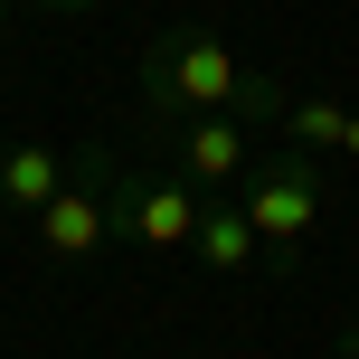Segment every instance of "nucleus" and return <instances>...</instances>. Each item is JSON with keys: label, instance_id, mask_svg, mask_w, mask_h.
<instances>
[{"label": "nucleus", "instance_id": "nucleus-5", "mask_svg": "<svg viewBox=\"0 0 359 359\" xmlns=\"http://www.w3.org/2000/svg\"><path fill=\"white\" fill-rule=\"evenodd\" d=\"M170 161H180L189 189L227 198L236 180L255 170V142H246V123H236V114H189V123H170Z\"/></svg>", "mask_w": 359, "mask_h": 359}, {"label": "nucleus", "instance_id": "nucleus-11", "mask_svg": "<svg viewBox=\"0 0 359 359\" xmlns=\"http://www.w3.org/2000/svg\"><path fill=\"white\" fill-rule=\"evenodd\" d=\"M341 359H359V322H350V331H341Z\"/></svg>", "mask_w": 359, "mask_h": 359}, {"label": "nucleus", "instance_id": "nucleus-4", "mask_svg": "<svg viewBox=\"0 0 359 359\" xmlns=\"http://www.w3.org/2000/svg\"><path fill=\"white\" fill-rule=\"evenodd\" d=\"M198 208H208V189H189L180 170H170V180L114 170V246H133V255H189Z\"/></svg>", "mask_w": 359, "mask_h": 359}, {"label": "nucleus", "instance_id": "nucleus-2", "mask_svg": "<svg viewBox=\"0 0 359 359\" xmlns=\"http://www.w3.org/2000/svg\"><path fill=\"white\" fill-rule=\"evenodd\" d=\"M236 208H246V227H255V246H265V274H284V265H303V246H312V227H322V180H312V151H265L246 180H236Z\"/></svg>", "mask_w": 359, "mask_h": 359}, {"label": "nucleus", "instance_id": "nucleus-7", "mask_svg": "<svg viewBox=\"0 0 359 359\" xmlns=\"http://www.w3.org/2000/svg\"><path fill=\"white\" fill-rule=\"evenodd\" d=\"M189 255H198L208 274H255V265H265V246H255V227H246V208H236V198H208V208H198Z\"/></svg>", "mask_w": 359, "mask_h": 359}, {"label": "nucleus", "instance_id": "nucleus-10", "mask_svg": "<svg viewBox=\"0 0 359 359\" xmlns=\"http://www.w3.org/2000/svg\"><path fill=\"white\" fill-rule=\"evenodd\" d=\"M341 161L359 170V104H350V133H341Z\"/></svg>", "mask_w": 359, "mask_h": 359}, {"label": "nucleus", "instance_id": "nucleus-12", "mask_svg": "<svg viewBox=\"0 0 359 359\" xmlns=\"http://www.w3.org/2000/svg\"><path fill=\"white\" fill-rule=\"evenodd\" d=\"M0 19H10V0H0Z\"/></svg>", "mask_w": 359, "mask_h": 359}, {"label": "nucleus", "instance_id": "nucleus-8", "mask_svg": "<svg viewBox=\"0 0 359 359\" xmlns=\"http://www.w3.org/2000/svg\"><path fill=\"white\" fill-rule=\"evenodd\" d=\"M341 133H350V104H331V95H303V104H284V142L293 151H341Z\"/></svg>", "mask_w": 359, "mask_h": 359}, {"label": "nucleus", "instance_id": "nucleus-6", "mask_svg": "<svg viewBox=\"0 0 359 359\" xmlns=\"http://www.w3.org/2000/svg\"><path fill=\"white\" fill-rule=\"evenodd\" d=\"M67 170H76V161L48 142V133H19V142H0V208H10V217H38L57 189H67Z\"/></svg>", "mask_w": 359, "mask_h": 359}, {"label": "nucleus", "instance_id": "nucleus-3", "mask_svg": "<svg viewBox=\"0 0 359 359\" xmlns=\"http://www.w3.org/2000/svg\"><path fill=\"white\" fill-rule=\"evenodd\" d=\"M29 236H38L48 265H95V255L114 246V161H104V151H76L67 189L29 217Z\"/></svg>", "mask_w": 359, "mask_h": 359}, {"label": "nucleus", "instance_id": "nucleus-1", "mask_svg": "<svg viewBox=\"0 0 359 359\" xmlns=\"http://www.w3.org/2000/svg\"><path fill=\"white\" fill-rule=\"evenodd\" d=\"M133 86H142V104L161 114V123H189V114H236V123H265V114H284L274 76H255L217 29H170V38H151Z\"/></svg>", "mask_w": 359, "mask_h": 359}, {"label": "nucleus", "instance_id": "nucleus-9", "mask_svg": "<svg viewBox=\"0 0 359 359\" xmlns=\"http://www.w3.org/2000/svg\"><path fill=\"white\" fill-rule=\"evenodd\" d=\"M29 10H48V19H76V10H104V0H29Z\"/></svg>", "mask_w": 359, "mask_h": 359}]
</instances>
